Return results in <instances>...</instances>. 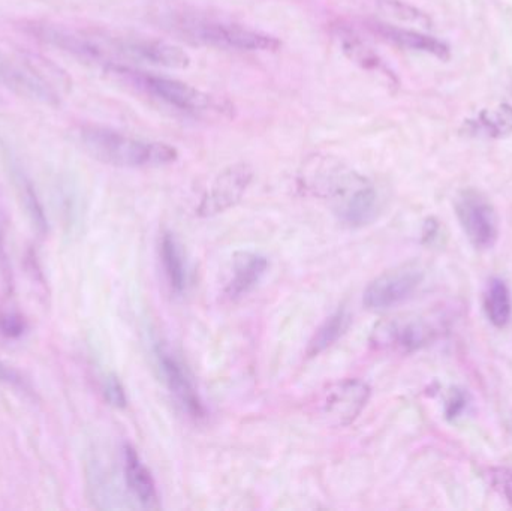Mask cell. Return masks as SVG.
<instances>
[{"instance_id": "e0dca14e", "label": "cell", "mask_w": 512, "mask_h": 511, "mask_svg": "<svg viewBox=\"0 0 512 511\" xmlns=\"http://www.w3.org/2000/svg\"><path fill=\"white\" fill-rule=\"evenodd\" d=\"M9 171H11L12 179L17 186L18 195H20L21 203L32 221L33 227L38 230L39 234H45L47 231V218H45L44 209H42L41 201L36 195L32 182L27 179L26 174L21 170L20 165L14 159L8 158Z\"/></svg>"}, {"instance_id": "5bb4252c", "label": "cell", "mask_w": 512, "mask_h": 511, "mask_svg": "<svg viewBox=\"0 0 512 511\" xmlns=\"http://www.w3.org/2000/svg\"><path fill=\"white\" fill-rule=\"evenodd\" d=\"M126 53L137 59L171 69H185L191 65V57L183 48L162 41H135L125 45Z\"/></svg>"}, {"instance_id": "5b68a950", "label": "cell", "mask_w": 512, "mask_h": 511, "mask_svg": "<svg viewBox=\"0 0 512 511\" xmlns=\"http://www.w3.org/2000/svg\"><path fill=\"white\" fill-rule=\"evenodd\" d=\"M370 399L369 384L361 380H342L331 384L316 404V414L325 425L343 428L351 425Z\"/></svg>"}, {"instance_id": "6da1fadb", "label": "cell", "mask_w": 512, "mask_h": 511, "mask_svg": "<svg viewBox=\"0 0 512 511\" xmlns=\"http://www.w3.org/2000/svg\"><path fill=\"white\" fill-rule=\"evenodd\" d=\"M81 143L92 158L117 168H158L173 164L179 153L158 141L140 140L105 126H84Z\"/></svg>"}, {"instance_id": "7402d4cb", "label": "cell", "mask_w": 512, "mask_h": 511, "mask_svg": "<svg viewBox=\"0 0 512 511\" xmlns=\"http://www.w3.org/2000/svg\"><path fill=\"white\" fill-rule=\"evenodd\" d=\"M487 480L490 486L512 506V470L502 467L490 468Z\"/></svg>"}, {"instance_id": "cb8c5ba5", "label": "cell", "mask_w": 512, "mask_h": 511, "mask_svg": "<svg viewBox=\"0 0 512 511\" xmlns=\"http://www.w3.org/2000/svg\"><path fill=\"white\" fill-rule=\"evenodd\" d=\"M0 273H2L6 287L11 288V267H9L8 255H6L2 212H0Z\"/></svg>"}, {"instance_id": "7c38bea8", "label": "cell", "mask_w": 512, "mask_h": 511, "mask_svg": "<svg viewBox=\"0 0 512 511\" xmlns=\"http://www.w3.org/2000/svg\"><path fill=\"white\" fill-rule=\"evenodd\" d=\"M123 471H125L126 486H128L135 500L146 510L159 509V495L155 480L149 468L143 464L137 450L125 446L123 450Z\"/></svg>"}, {"instance_id": "ac0fdd59", "label": "cell", "mask_w": 512, "mask_h": 511, "mask_svg": "<svg viewBox=\"0 0 512 511\" xmlns=\"http://www.w3.org/2000/svg\"><path fill=\"white\" fill-rule=\"evenodd\" d=\"M484 311L493 326L504 329L511 320V293L501 279H492L484 294Z\"/></svg>"}, {"instance_id": "2e32d148", "label": "cell", "mask_w": 512, "mask_h": 511, "mask_svg": "<svg viewBox=\"0 0 512 511\" xmlns=\"http://www.w3.org/2000/svg\"><path fill=\"white\" fill-rule=\"evenodd\" d=\"M349 326H351V315L346 309H339L331 314L310 339L306 350L307 357L319 356L328 348L333 347L348 332Z\"/></svg>"}, {"instance_id": "8fae6325", "label": "cell", "mask_w": 512, "mask_h": 511, "mask_svg": "<svg viewBox=\"0 0 512 511\" xmlns=\"http://www.w3.org/2000/svg\"><path fill=\"white\" fill-rule=\"evenodd\" d=\"M268 270V260L258 252L240 251L234 255L231 278L225 285V296L239 300L258 287Z\"/></svg>"}, {"instance_id": "7a4b0ae2", "label": "cell", "mask_w": 512, "mask_h": 511, "mask_svg": "<svg viewBox=\"0 0 512 511\" xmlns=\"http://www.w3.org/2000/svg\"><path fill=\"white\" fill-rule=\"evenodd\" d=\"M179 27L195 41L225 50L277 51L282 45L270 33L210 18H185L179 21Z\"/></svg>"}, {"instance_id": "ba28073f", "label": "cell", "mask_w": 512, "mask_h": 511, "mask_svg": "<svg viewBox=\"0 0 512 511\" xmlns=\"http://www.w3.org/2000/svg\"><path fill=\"white\" fill-rule=\"evenodd\" d=\"M153 357L162 381L167 386L168 392L176 399L177 404L194 419H204L206 407L195 387L194 378L189 374L182 360L162 342H155L153 345Z\"/></svg>"}, {"instance_id": "603a6c76", "label": "cell", "mask_w": 512, "mask_h": 511, "mask_svg": "<svg viewBox=\"0 0 512 511\" xmlns=\"http://www.w3.org/2000/svg\"><path fill=\"white\" fill-rule=\"evenodd\" d=\"M104 398L111 407L117 410H125L128 405V396H126L125 387L120 383L116 375H108L104 381Z\"/></svg>"}, {"instance_id": "4fadbf2b", "label": "cell", "mask_w": 512, "mask_h": 511, "mask_svg": "<svg viewBox=\"0 0 512 511\" xmlns=\"http://www.w3.org/2000/svg\"><path fill=\"white\" fill-rule=\"evenodd\" d=\"M159 258H161L162 270L171 291L176 294L185 293L189 284L188 260H186L183 246L170 231L162 233L159 240Z\"/></svg>"}, {"instance_id": "d4e9b609", "label": "cell", "mask_w": 512, "mask_h": 511, "mask_svg": "<svg viewBox=\"0 0 512 511\" xmlns=\"http://www.w3.org/2000/svg\"><path fill=\"white\" fill-rule=\"evenodd\" d=\"M0 383L8 384V386L18 387L21 390H27V384L24 383L23 378L8 366L0 363Z\"/></svg>"}, {"instance_id": "d6986e66", "label": "cell", "mask_w": 512, "mask_h": 511, "mask_svg": "<svg viewBox=\"0 0 512 511\" xmlns=\"http://www.w3.org/2000/svg\"><path fill=\"white\" fill-rule=\"evenodd\" d=\"M337 38H339L343 53H345L352 62L366 69H378L379 66H381L378 57L372 53V50H370L352 30L340 29L339 27V30H337Z\"/></svg>"}, {"instance_id": "3957f363", "label": "cell", "mask_w": 512, "mask_h": 511, "mask_svg": "<svg viewBox=\"0 0 512 511\" xmlns=\"http://www.w3.org/2000/svg\"><path fill=\"white\" fill-rule=\"evenodd\" d=\"M456 215L469 243L478 251L495 248L499 216L493 204L477 191H465L456 201Z\"/></svg>"}, {"instance_id": "52a82bcc", "label": "cell", "mask_w": 512, "mask_h": 511, "mask_svg": "<svg viewBox=\"0 0 512 511\" xmlns=\"http://www.w3.org/2000/svg\"><path fill=\"white\" fill-rule=\"evenodd\" d=\"M424 270L415 263L394 267L367 285L363 303L370 311H385L405 302L420 287Z\"/></svg>"}, {"instance_id": "9c48e42d", "label": "cell", "mask_w": 512, "mask_h": 511, "mask_svg": "<svg viewBox=\"0 0 512 511\" xmlns=\"http://www.w3.org/2000/svg\"><path fill=\"white\" fill-rule=\"evenodd\" d=\"M252 179H254V170L245 162H237L225 168L213 180L212 186L201 200L197 209L198 215L203 218H212L233 209L248 191Z\"/></svg>"}, {"instance_id": "277c9868", "label": "cell", "mask_w": 512, "mask_h": 511, "mask_svg": "<svg viewBox=\"0 0 512 511\" xmlns=\"http://www.w3.org/2000/svg\"><path fill=\"white\" fill-rule=\"evenodd\" d=\"M436 329L427 318L417 314L400 315L381 321L372 333V344L381 350L414 353L436 338Z\"/></svg>"}, {"instance_id": "30bf717a", "label": "cell", "mask_w": 512, "mask_h": 511, "mask_svg": "<svg viewBox=\"0 0 512 511\" xmlns=\"http://www.w3.org/2000/svg\"><path fill=\"white\" fill-rule=\"evenodd\" d=\"M0 86L42 104L56 105L59 102V95L42 77L36 62H24L21 66L3 53H0Z\"/></svg>"}, {"instance_id": "8992f818", "label": "cell", "mask_w": 512, "mask_h": 511, "mask_svg": "<svg viewBox=\"0 0 512 511\" xmlns=\"http://www.w3.org/2000/svg\"><path fill=\"white\" fill-rule=\"evenodd\" d=\"M143 86L152 95L161 101L167 102L171 107L188 111L192 114H231L233 108L228 102H221L215 96L174 78L158 77V75H144Z\"/></svg>"}, {"instance_id": "9a60e30c", "label": "cell", "mask_w": 512, "mask_h": 511, "mask_svg": "<svg viewBox=\"0 0 512 511\" xmlns=\"http://www.w3.org/2000/svg\"><path fill=\"white\" fill-rule=\"evenodd\" d=\"M372 30L391 44L399 45L409 50L424 51V53L433 54L439 59L447 60L450 57V50L444 42L438 41L433 36L423 35V33L412 32V30L400 29V27L390 26V24L376 23L372 24Z\"/></svg>"}, {"instance_id": "ffe728a7", "label": "cell", "mask_w": 512, "mask_h": 511, "mask_svg": "<svg viewBox=\"0 0 512 511\" xmlns=\"http://www.w3.org/2000/svg\"><path fill=\"white\" fill-rule=\"evenodd\" d=\"M483 125L495 137H504L512 132V108L501 105L495 111L483 114Z\"/></svg>"}, {"instance_id": "44dd1931", "label": "cell", "mask_w": 512, "mask_h": 511, "mask_svg": "<svg viewBox=\"0 0 512 511\" xmlns=\"http://www.w3.org/2000/svg\"><path fill=\"white\" fill-rule=\"evenodd\" d=\"M26 332V321L14 308H0V333L8 339H18Z\"/></svg>"}]
</instances>
